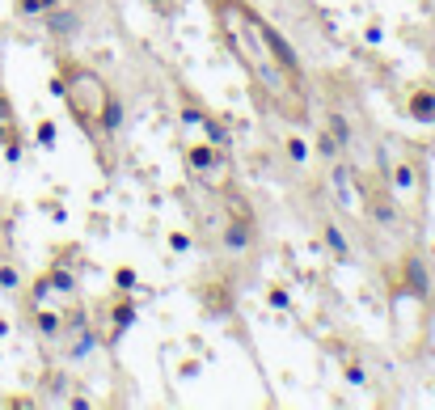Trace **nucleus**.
Returning a JSON list of instances; mask_svg holds the SVG:
<instances>
[{"label": "nucleus", "instance_id": "1", "mask_svg": "<svg viewBox=\"0 0 435 410\" xmlns=\"http://www.w3.org/2000/svg\"><path fill=\"white\" fill-rule=\"evenodd\" d=\"M224 51L245 72L254 106L288 127L309 123V76L288 38L249 0H203Z\"/></svg>", "mask_w": 435, "mask_h": 410}, {"label": "nucleus", "instance_id": "2", "mask_svg": "<svg viewBox=\"0 0 435 410\" xmlns=\"http://www.w3.org/2000/svg\"><path fill=\"white\" fill-rule=\"evenodd\" d=\"M51 93L64 97L68 115L76 119V127L97 144L106 148V140H110L119 127H123V101L119 93L106 85V76L72 56H60L56 60V76H51Z\"/></svg>", "mask_w": 435, "mask_h": 410}, {"label": "nucleus", "instance_id": "3", "mask_svg": "<svg viewBox=\"0 0 435 410\" xmlns=\"http://www.w3.org/2000/svg\"><path fill=\"white\" fill-rule=\"evenodd\" d=\"M376 170H380V178H385V186L393 190L397 208L418 220L422 208H427V178H422V165L410 157V152L385 148V152H380V161H376Z\"/></svg>", "mask_w": 435, "mask_h": 410}, {"label": "nucleus", "instance_id": "4", "mask_svg": "<svg viewBox=\"0 0 435 410\" xmlns=\"http://www.w3.org/2000/svg\"><path fill=\"white\" fill-rule=\"evenodd\" d=\"M182 161H186V174L203 190H211V195L233 190V157H229V148L211 144V140H190L186 152H182Z\"/></svg>", "mask_w": 435, "mask_h": 410}, {"label": "nucleus", "instance_id": "5", "mask_svg": "<svg viewBox=\"0 0 435 410\" xmlns=\"http://www.w3.org/2000/svg\"><path fill=\"white\" fill-rule=\"evenodd\" d=\"M131 322H136V304L127 300V292H115V296H106V300L97 304L93 334H97L101 347H115V343L131 330Z\"/></svg>", "mask_w": 435, "mask_h": 410}, {"label": "nucleus", "instance_id": "6", "mask_svg": "<svg viewBox=\"0 0 435 410\" xmlns=\"http://www.w3.org/2000/svg\"><path fill=\"white\" fill-rule=\"evenodd\" d=\"M178 101H182V123H190V127H203L211 144L229 148V140H233V136H229V127H224L220 119H215V115H211V110L203 106V101H199V97H195V93H190L186 85H178Z\"/></svg>", "mask_w": 435, "mask_h": 410}, {"label": "nucleus", "instance_id": "7", "mask_svg": "<svg viewBox=\"0 0 435 410\" xmlns=\"http://www.w3.org/2000/svg\"><path fill=\"white\" fill-rule=\"evenodd\" d=\"M0 148H5V157H9V161H22V152H26L22 119H17V110H13V101H9L5 85H0Z\"/></svg>", "mask_w": 435, "mask_h": 410}, {"label": "nucleus", "instance_id": "8", "mask_svg": "<svg viewBox=\"0 0 435 410\" xmlns=\"http://www.w3.org/2000/svg\"><path fill=\"white\" fill-rule=\"evenodd\" d=\"M406 115L422 127H435V85L431 81H418L406 89Z\"/></svg>", "mask_w": 435, "mask_h": 410}, {"label": "nucleus", "instance_id": "9", "mask_svg": "<svg viewBox=\"0 0 435 410\" xmlns=\"http://www.w3.org/2000/svg\"><path fill=\"white\" fill-rule=\"evenodd\" d=\"M30 318H34V330H38L42 343H60V338L68 334V313H64V309H47V304H34Z\"/></svg>", "mask_w": 435, "mask_h": 410}, {"label": "nucleus", "instance_id": "10", "mask_svg": "<svg viewBox=\"0 0 435 410\" xmlns=\"http://www.w3.org/2000/svg\"><path fill=\"white\" fill-rule=\"evenodd\" d=\"M220 245H224L229 254H245V249L254 245V220H245V216H229L224 229H220Z\"/></svg>", "mask_w": 435, "mask_h": 410}, {"label": "nucleus", "instance_id": "11", "mask_svg": "<svg viewBox=\"0 0 435 410\" xmlns=\"http://www.w3.org/2000/svg\"><path fill=\"white\" fill-rule=\"evenodd\" d=\"M321 241H325V249H330L338 263H351V245H347L338 220H321Z\"/></svg>", "mask_w": 435, "mask_h": 410}, {"label": "nucleus", "instance_id": "12", "mask_svg": "<svg viewBox=\"0 0 435 410\" xmlns=\"http://www.w3.org/2000/svg\"><path fill=\"white\" fill-rule=\"evenodd\" d=\"M343 152H347V148L338 144V136H334L330 127L321 123V131H317V157H321V161H338Z\"/></svg>", "mask_w": 435, "mask_h": 410}, {"label": "nucleus", "instance_id": "13", "mask_svg": "<svg viewBox=\"0 0 435 410\" xmlns=\"http://www.w3.org/2000/svg\"><path fill=\"white\" fill-rule=\"evenodd\" d=\"M284 152H288V161H292V165H304V161H309V144H304L296 131L284 136Z\"/></svg>", "mask_w": 435, "mask_h": 410}, {"label": "nucleus", "instance_id": "14", "mask_svg": "<svg viewBox=\"0 0 435 410\" xmlns=\"http://www.w3.org/2000/svg\"><path fill=\"white\" fill-rule=\"evenodd\" d=\"M17 288H22V275H17V267L0 263V292H17Z\"/></svg>", "mask_w": 435, "mask_h": 410}, {"label": "nucleus", "instance_id": "15", "mask_svg": "<svg viewBox=\"0 0 435 410\" xmlns=\"http://www.w3.org/2000/svg\"><path fill=\"white\" fill-rule=\"evenodd\" d=\"M34 136H38L42 148H56V123H51V119H38V131Z\"/></svg>", "mask_w": 435, "mask_h": 410}, {"label": "nucleus", "instance_id": "16", "mask_svg": "<svg viewBox=\"0 0 435 410\" xmlns=\"http://www.w3.org/2000/svg\"><path fill=\"white\" fill-rule=\"evenodd\" d=\"M148 5H152V13H161V17H178L182 0H148Z\"/></svg>", "mask_w": 435, "mask_h": 410}, {"label": "nucleus", "instance_id": "17", "mask_svg": "<svg viewBox=\"0 0 435 410\" xmlns=\"http://www.w3.org/2000/svg\"><path fill=\"white\" fill-rule=\"evenodd\" d=\"M136 288V271L131 267H119L115 271V292H131Z\"/></svg>", "mask_w": 435, "mask_h": 410}, {"label": "nucleus", "instance_id": "18", "mask_svg": "<svg viewBox=\"0 0 435 410\" xmlns=\"http://www.w3.org/2000/svg\"><path fill=\"white\" fill-rule=\"evenodd\" d=\"M266 300H270V304H275V309H292V300H288V292H284L279 284H275V288H270V292H266Z\"/></svg>", "mask_w": 435, "mask_h": 410}, {"label": "nucleus", "instance_id": "19", "mask_svg": "<svg viewBox=\"0 0 435 410\" xmlns=\"http://www.w3.org/2000/svg\"><path fill=\"white\" fill-rule=\"evenodd\" d=\"M170 245H174V254H186V249H190V237H186V233H174Z\"/></svg>", "mask_w": 435, "mask_h": 410}]
</instances>
